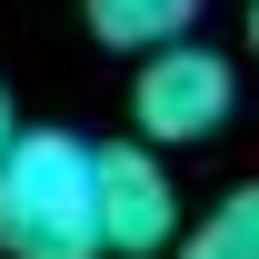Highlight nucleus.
Instances as JSON below:
<instances>
[{"label": "nucleus", "mask_w": 259, "mask_h": 259, "mask_svg": "<svg viewBox=\"0 0 259 259\" xmlns=\"http://www.w3.org/2000/svg\"><path fill=\"white\" fill-rule=\"evenodd\" d=\"M0 259H100L90 220V140L40 120L0 160Z\"/></svg>", "instance_id": "f257e3e1"}, {"label": "nucleus", "mask_w": 259, "mask_h": 259, "mask_svg": "<svg viewBox=\"0 0 259 259\" xmlns=\"http://www.w3.org/2000/svg\"><path fill=\"white\" fill-rule=\"evenodd\" d=\"M229 110H239V70L209 50V40H169V50H150L140 60V90H130V120H140V150L150 140H209V130H229Z\"/></svg>", "instance_id": "f03ea898"}, {"label": "nucleus", "mask_w": 259, "mask_h": 259, "mask_svg": "<svg viewBox=\"0 0 259 259\" xmlns=\"http://www.w3.org/2000/svg\"><path fill=\"white\" fill-rule=\"evenodd\" d=\"M90 220H100V259H150L180 239V190H169L160 150L140 140H90Z\"/></svg>", "instance_id": "7ed1b4c3"}, {"label": "nucleus", "mask_w": 259, "mask_h": 259, "mask_svg": "<svg viewBox=\"0 0 259 259\" xmlns=\"http://www.w3.org/2000/svg\"><path fill=\"white\" fill-rule=\"evenodd\" d=\"M80 20H90L100 50H169V40H199L209 20V0H80Z\"/></svg>", "instance_id": "20e7f679"}, {"label": "nucleus", "mask_w": 259, "mask_h": 259, "mask_svg": "<svg viewBox=\"0 0 259 259\" xmlns=\"http://www.w3.org/2000/svg\"><path fill=\"white\" fill-rule=\"evenodd\" d=\"M180 259H259V180H239L229 199H209L199 229H180Z\"/></svg>", "instance_id": "39448f33"}, {"label": "nucleus", "mask_w": 259, "mask_h": 259, "mask_svg": "<svg viewBox=\"0 0 259 259\" xmlns=\"http://www.w3.org/2000/svg\"><path fill=\"white\" fill-rule=\"evenodd\" d=\"M10 140H20V110H10V90H0V160H10Z\"/></svg>", "instance_id": "423d86ee"}, {"label": "nucleus", "mask_w": 259, "mask_h": 259, "mask_svg": "<svg viewBox=\"0 0 259 259\" xmlns=\"http://www.w3.org/2000/svg\"><path fill=\"white\" fill-rule=\"evenodd\" d=\"M249 60H259V0H249Z\"/></svg>", "instance_id": "0eeeda50"}]
</instances>
